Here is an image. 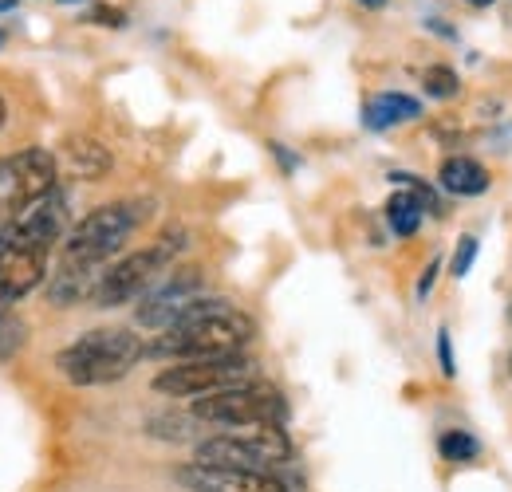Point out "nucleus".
I'll return each instance as SVG.
<instances>
[{
    "label": "nucleus",
    "mask_w": 512,
    "mask_h": 492,
    "mask_svg": "<svg viewBox=\"0 0 512 492\" xmlns=\"http://www.w3.org/2000/svg\"><path fill=\"white\" fill-rule=\"evenodd\" d=\"M390 182L402 185L406 193H414V201H418L426 213H442V201H438V193H434L430 182H422V178H414V174H390Z\"/></svg>",
    "instance_id": "aec40b11"
},
{
    "label": "nucleus",
    "mask_w": 512,
    "mask_h": 492,
    "mask_svg": "<svg viewBox=\"0 0 512 492\" xmlns=\"http://www.w3.org/2000/svg\"><path fill=\"white\" fill-rule=\"evenodd\" d=\"M182 248H186L182 233H162L154 245L138 248V252L123 256V260L107 264V272H103L91 304L95 308H123L130 300H142L174 268V260H178Z\"/></svg>",
    "instance_id": "39448f33"
},
{
    "label": "nucleus",
    "mask_w": 512,
    "mask_h": 492,
    "mask_svg": "<svg viewBox=\"0 0 512 492\" xmlns=\"http://www.w3.org/2000/svg\"><path fill=\"white\" fill-rule=\"evenodd\" d=\"M146 355V343L127 327H95L56 355V370L71 386H107L127 378Z\"/></svg>",
    "instance_id": "7ed1b4c3"
},
{
    "label": "nucleus",
    "mask_w": 512,
    "mask_h": 492,
    "mask_svg": "<svg viewBox=\"0 0 512 492\" xmlns=\"http://www.w3.org/2000/svg\"><path fill=\"white\" fill-rule=\"evenodd\" d=\"M4 119H8V107H4V99H0V126H4Z\"/></svg>",
    "instance_id": "bb28decb"
},
{
    "label": "nucleus",
    "mask_w": 512,
    "mask_h": 492,
    "mask_svg": "<svg viewBox=\"0 0 512 492\" xmlns=\"http://www.w3.org/2000/svg\"><path fill=\"white\" fill-rule=\"evenodd\" d=\"M64 166L71 170V178H83V182H99L107 170H111V150L87 134H75L64 142Z\"/></svg>",
    "instance_id": "4468645a"
},
{
    "label": "nucleus",
    "mask_w": 512,
    "mask_h": 492,
    "mask_svg": "<svg viewBox=\"0 0 512 492\" xmlns=\"http://www.w3.org/2000/svg\"><path fill=\"white\" fill-rule=\"evenodd\" d=\"M201 288H205L201 268H170V272L142 296V304H138V323H142V327H154V331L174 327V323L201 300Z\"/></svg>",
    "instance_id": "9d476101"
},
{
    "label": "nucleus",
    "mask_w": 512,
    "mask_h": 492,
    "mask_svg": "<svg viewBox=\"0 0 512 492\" xmlns=\"http://www.w3.org/2000/svg\"><path fill=\"white\" fill-rule=\"evenodd\" d=\"M509 367H512V359H509Z\"/></svg>",
    "instance_id": "c756f323"
},
{
    "label": "nucleus",
    "mask_w": 512,
    "mask_h": 492,
    "mask_svg": "<svg viewBox=\"0 0 512 492\" xmlns=\"http://www.w3.org/2000/svg\"><path fill=\"white\" fill-rule=\"evenodd\" d=\"M56 178H60V162H56V154H48L40 146L4 158L0 162V213L4 217L24 213L40 197L56 193Z\"/></svg>",
    "instance_id": "1a4fd4ad"
},
{
    "label": "nucleus",
    "mask_w": 512,
    "mask_h": 492,
    "mask_svg": "<svg viewBox=\"0 0 512 492\" xmlns=\"http://www.w3.org/2000/svg\"><path fill=\"white\" fill-rule=\"evenodd\" d=\"M103 272L107 268H87V264H67V260H60V268L48 280V300L56 308H75L83 300H95V288H99Z\"/></svg>",
    "instance_id": "f8f14e48"
},
{
    "label": "nucleus",
    "mask_w": 512,
    "mask_h": 492,
    "mask_svg": "<svg viewBox=\"0 0 512 492\" xmlns=\"http://www.w3.org/2000/svg\"><path fill=\"white\" fill-rule=\"evenodd\" d=\"M0 4H16V0H0Z\"/></svg>",
    "instance_id": "cd10ccee"
},
{
    "label": "nucleus",
    "mask_w": 512,
    "mask_h": 492,
    "mask_svg": "<svg viewBox=\"0 0 512 492\" xmlns=\"http://www.w3.org/2000/svg\"><path fill=\"white\" fill-rule=\"evenodd\" d=\"M473 260H477V237H461L457 248H453V276L461 280V276H469V268H473Z\"/></svg>",
    "instance_id": "412c9836"
},
{
    "label": "nucleus",
    "mask_w": 512,
    "mask_h": 492,
    "mask_svg": "<svg viewBox=\"0 0 512 492\" xmlns=\"http://www.w3.org/2000/svg\"><path fill=\"white\" fill-rule=\"evenodd\" d=\"M469 4H473V8H489L493 0H469Z\"/></svg>",
    "instance_id": "a878e982"
},
{
    "label": "nucleus",
    "mask_w": 512,
    "mask_h": 492,
    "mask_svg": "<svg viewBox=\"0 0 512 492\" xmlns=\"http://www.w3.org/2000/svg\"><path fill=\"white\" fill-rule=\"evenodd\" d=\"M256 363L249 355H217V359H190V363H174L154 378L158 394L170 398H205L229 386H245L253 382Z\"/></svg>",
    "instance_id": "6e6552de"
},
{
    "label": "nucleus",
    "mask_w": 512,
    "mask_h": 492,
    "mask_svg": "<svg viewBox=\"0 0 512 492\" xmlns=\"http://www.w3.org/2000/svg\"><path fill=\"white\" fill-rule=\"evenodd\" d=\"M150 217L146 201H111L91 209L71 233L64 237V256L67 264H87V268H107L111 256H119L134 229Z\"/></svg>",
    "instance_id": "20e7f679"
},
{
    "label": "nucleus",
    "mask_w": 512,
    "mask_h": 492,
    "mask_svg": "<svg viewBox=\"0 0 512 492\" xmlns=\"http://www.w3.org/2000/svg\"><path fill=\"white\" fill-rule=\"evenodd\" d=\"M0 8H8V4H0Z\"/></svg>",
    "instance_id": "c85d7f7f"
},
{
    "label": "nucleus",
    "mask_w": 512,
    "mask_h": 492,
    "mask_svg": "<svg viewBox=\"0 0 512 492\" xmlns=\"http://www.w3.org/2000/svg\"><path fill=\"white\" fill-rule=\"evenodd\" d=\"M91 20H95V24H103V28H123V24H127L123 8H111V4H99V8H91Z\"/></svg>",
    "instance_id": "4be33fe9"
},
{
    "label": "nucleus",
    "mask_w": 512,
    "mask_h": 492,
    "mask_svg": "<svg viewBox=\"0 0 512 492\" xmlns=\"http://www.w3.org/2000/svg\"><path fill=\"white\" fill-rule=\"evenodd\" d=\"M359 4H367V8H383L386 0H359Z\"/></svg>",
    "instance_id": "393cba45"
},
{
    "label": "nucleus",
    "mask_w": 512,
    "mask_h": 492,
    "mask_svg": "<svg viewBox=\"0 0 512 492\" xmlns=\"http://www.w3.org/2000/svg\"><path fill=\"white\" fill-rule=\"evenodd\" d=\"M422 87L430 99H453V95H461V75L446 63H434L422 71Z\"/></svg>",
    "instance_id": "f3484780"
},
{
    "label": "nucleus",
    "mask_w": 512,
    "mask_h": 492,
    "mask_svg": "<svg viewBox=\"0 0 512 492\" xmlns=\"http://www.w3.org/2000/svg\"><path fill=\"white\" fill-rule=\"evenodd\" d=\"M438 182L453 197H481L489 189V170L469 154H449L438 170Z\"/></svg>",
    "instance_id": "2eb2a0df"
},
{
    "label": "nucleus",
    "mask_w": 512,
    "mask_h": 492,
    "mask_svg": "<svg viewBox=\"0 0 512 492\" xmlns=\"http://www.w3.org/2000/svg\"><path fill=\"white\" fill-rule=\"evenodd\" d=\"M422 205L414 201V193H406V189H398L390 201H386V221H390V229L398 233V237H414L418 233V225H422Z\"/></svg>",
    "instance_id": "dca6fc26"
},
{
    "label": "nucleus",
    "mask_w": 512,
    "mask_h": 492,
    "mask_svg": "<svg viewBox=\"0 0 512 492\" xmlns=\"http://www.w3.org/2000/svg\"><path fill=\"white\" fill-rule=\"evenodd\" d=\"M256 335V323L241 308L225 300H197L174 327H166L146 355L190 363V359H217V355H241Z\"/></svg>",
    "instance_id": "f03ea898"
},
{
    "label": "nucleus",
    "mask_w": 512,
    "mask_h": 492,
    "mask_svg": "<svg viewBox=\"0 0 512 492\" xmlns=\"http://www.w3.org/2000/svg\"><path fill=\"white\" fill-rule=\"evenodd\" d=\"M438 449H442L446 461H457V465H461V461H477L481 441L465 430H446L442 433V441H438Z\"/></svg>",
    "instance_id": "a211bd4d"
},
{
    "label": "nucleus",
    "mask_w": 512,
    "mask_h": 492,
    "mask_svg": "<svg viewBox=\"0 0 512 492\" xmlns=\"http://www.w3.org/2000/svg\"><path fill=\"white\" fill-rule=\"evenodd\" d=\"M178 481L190 492H288L272 473L256 469H225V465H201L193 461L178 469Z\"/></svg>",
    "instance_id": "9b49d317"
},
{
    "label": "nucleus",
    "mask_w": 512,
    "mask_h": 492,
    "mask_svg": "<svg viewBox=\"0 0 512 492\" xmlns=\"http://www.w3.org/2000/svg\"><path fill=\"white\" fill-rule=\"evenodd\" d=\"M438 359H442V370H446L449 378L457 374V367H453V347H449V331H438Z\"/></svg>",
    "instance_id": "b1692460"
},
{
    "label": "nucleus",
    "mask_w": 512,
    "mask_h": 492,
    "mask_svg": "<svg viewBox=\"0 0 512 492\" xmlns=\"http://www.w3.org/2000/svg\"><path fill=\"white\" fill-rule=\"evenodd\" d=\"M422 119V103L414 95H402V91H379L363 103V126L367 130H390L398 123H414Z\"/></svg>",
    "instance_id": "ddd939ff"
},
{
    "label": "nucleus",
    "mask_w": 512,
    "mask_h": 492,
    "mask_svg": "<svg viewBox=\"0 0 512 492\" xmlns=\"http://www.w3.org/2000/svg\"><path fill=\"white\" fill-rule=\"evenodd\" d=\"M28 339V323L16 311H0V359H12Z\"/></svg>",
    "instance_id": "6ab92c4d"
},
{
    "label": "nucleus",
    "mask_w": 512,
    "mask_h": 492,
    "mask_svg": "<svg viewBox=\"0 0 512 492\" xmlns=\"http://www.w3.org/2000/svg\"><path fill=\"white\" fill-rule=\"evenodd\" d=\"M64 237L67 197L60 189L4 221V229H0V304L28 296L44 280L48 252Z\"/></svg>",
    "instance_id": "f257e3e1"
},
{
    "label": "nucleus",
    "mask_w": 512,
    "mask_h": 492,
    "mask_svg": "<svg viewBox=\"0 0 512 492\" xmlns=\"http://www.w3.org/2000/svg\"><path fill=\"white\" fill-rule=\"evenodd\" d=\"M190 414L197 418V422H209V426L241 430V426H264V422L284 426L288 406H284L280 390L260 386V382H245V386H229V390L193 398Z\"/></svg>",
    "instance_id": "0eeeda50"
},
{
    "label": "nucleus",
    "mask_w": 512,
    "mask_h": 492,
    "mask_svg": "<svg viewBox=\"0 0 512 492\" xmlns=\"http://www.w3.org/2000/svg\"><path fill=\"white\" fill-rule=\"evenodd\" d=\"M438 272H442V260L434 256V260L426 264V272H422V280H418V300H426V296H430V288H434V280H438Z\"/></svg>",
    "instance_id": "5701e85b"
},
{
    "label": "nucleus",
    "mask_w": 512,
    "mask_h": 492,
    "mask_svg": "<svg viewBox=\"0 0 512 492\" xmlns=\"http://www.w3.org/2000/svg\"><path fill=\"white\" fill-rule=\"evenodd\" d=\"M193 457L201 465H225V469H256L268 473L276 465L292 461V437L284 426L264 422V426H241L229 433H213L205 441H197Z\"/></svg>",
    "instance_id": "423d86ee"
}]
</instances>
